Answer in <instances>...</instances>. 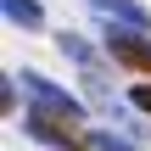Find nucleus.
<instances>
[{
	"mask_svg": "<svg viewBox=\"0 0 151 151\" xmlns=\"http://www.w3.org/2000/svg\"><path fill=\"white\" fill-rule=\"evenodd\" d=\"M78 118H62V112H28V134L34 140H45V146H56V151H84V146H95V134H84V129H73Z\"/></svg>",
	"mask_w": 151,
	"mask_h": 151,
	"instance_id": "obj_1",
	"label": "nucleus"
},
{
	"mask_svg": "<svg viewBox=\"0 0 151 151\" xmlns=\"http://www.w3.org/2000/svg\"><path fill=\"white\" fill-rule=\"evenodd\" d=\"M17 84L28 90V101H34L39 112H62V118H78V112H84V106H78V95H67L62 84H50V78H39V73H22Z\"/></svg>",
	"mask_w": 151,
	"mask_h": 151,
	"instance_id": "obj_2",
	"label": "nucleus"
},
{
	"mask_svg": "<svg viewBox=\"0 0 151 151\" xmlns=\"http://www.w3.org/2000/svg\"><path fill=\"white\" fill-rule=\"evenodd\" d=\"M106 50H112L118 62L151 73V39H146V28H118V22H106Z\"/></svg>",
	"mask_w": 151,
	"mask_h": 151,
	"instance_id": "obj_3",
	"label": "nucleus"
},
{
	"mask_svg": "<svg viewBox=\"0 0 151 151\" xmlns=\"http://www.w3.org/2000/svg\"><path fill=\"white\" fill-rule=\"evenodd\" d=\"M106 22H118V28H151V11L140 0H90Z\"/></svg>",
	"mask_w": 151,
	"mask_h": 151,
	"instance_id": "obj_4",
	"label": "nucleus"
},
{
	"mask_svg": "<svg viewBox=\"0 0 151 151\" xmlns=\"http://www.w3.org/2000/svg\"><path fill=\"white\" fill-rule=\"evenodd\" d=\"M6 17L22 22V28H39V22H45V11H39L34 0H6Z\"/></svg>",
	"mask_w": 151,
	"mask_h": 151,
	"instance_id": "obj_5",
	"label": "nucleus"
},
{
	"mask_svg": "<svg viewBox=\"0 0 151 151\" xmlns=\"http://www.w3.org/2000/svg\"><path fill=\"white\" fill-rule=\"evenodd\" d=\"M62 56H73L78 67H95V50H90V45H84L78 34H62Z\"/></svg>",
	"mask_w": 151,
	"mask_h": 151,
	"instance_id": "obj_6",
	"label": "nucleus"
},
{
	"mask_svg": "<svg viewBox=\"0 0 151 151\" xmlns=\"http://www.w3.org/2000/svg\"><path fill=\"white\" fill-rule=\"evenodd\" d=\"M95 146L101 151H140L134 140H123V134H112V129H95Z\"/></svg>",
	"mask_w": 151,
	"mask_h": 151,
	"instance_id": "obj_7",
	"label": "nucleus"
},
{
	"mask_svg": "<svg viewBox=\"0 0 151 151\" xmlns=\"http://www.w3.org/2000/svg\"><path fill=\"white\" fill-rule=\"evenodd\" d=\"M129 101H134L140 112H151V84H134V90H129Z\"/></svg>",
	"mask_w": 151,
	"mask_h": 151,
	"instance_id": "obj_8",
	"label": "nucleus"
}]
</instances>
